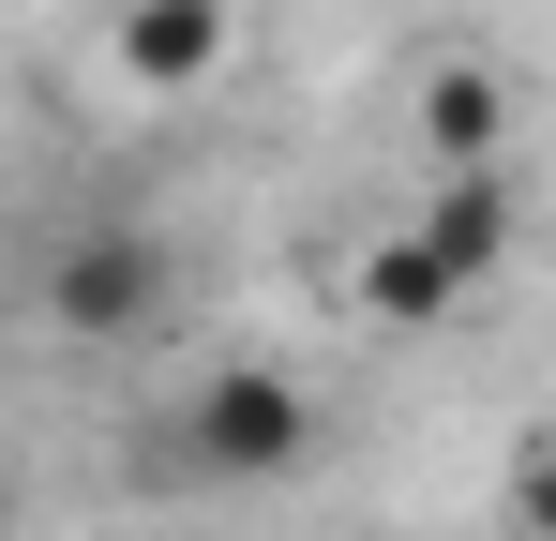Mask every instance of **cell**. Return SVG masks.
<instances>
[{
  "mask_svg": "<svg viewBox=\"0 0 556 541\" xmlns=\"http://www.w3.org/2000/svg\"><path fill=\"white\" fill-rule=\"evenodd\" d=\"M241 46V0H121V76L136 90H211Z\"/></svg>",
  "mask_w": 556,
  "mask_h": 541,
  "instance_id": "obj_4",
  "label": "cell"
},
{
  "mask_svg": "<svg viewBox=\"0 0 556 541\" xmlns=\"http://www.w3.org/2000/svg\"><path fill=\"white\" fill-rule=\"evenodd\" d=\"M496 136H511V90L481 76V61H437L421 76V151L437 166H496Z\"/></svg>",
  "mask_w": 556,
  "mask_h": 541,
  "instance_id": "obj_5",
  "label": "cell"
},
{
  "mask_svg": "<svg viewBox=\"0 0 556 541\" xmlns=\"http://www.w3.org/2000/svg\"><path fill=\"white\" fill-rule=\"evenodd\" d=\"M496 256H511V180L496 166H437V196L391 241H362V316L376 331H437V316H466L496 286Z\"/></svg>",
  "mask_w": 556,
  "mask_h": 541,
  "instance_id": "obj_1",
  "label": "cell"
},
{
  "mask_svg": "<svg viewBox=\"0 0 556 541\" xmlns=\"http://www.w3.org/2000/svg\"><path fill=\"white\" fill-rule=\"evenodd\" d=\"M151 541H181V527H151Z\"/></svg>",
  "mask_w": 556,
  "mask_h": 541,
  "instance_id": "obj_6",
  "label": "cell"
},
{
  "mask_svg": "<svg viewBox=\"0 0 556 541\" xmlns=\"http://www.w3.org/2000/svg\"><path fill=\"white\" fill-rule=\"evenodd\" d=\"M166 286H181V256H166L151 226H76V241L46 256V331H61V347H136V331L166 316Z\"/></svg>",
  "mask_w": 556,
  "mask_h": 541,
  "instance_id": "obj_3",
  "label": "cell"
},
{
  "mask_svg": "<svg viewBox=\"0 0 556 541\" xmlns=\"http://www.w3.org/2000/svg\"><path fill=\"white\" fill-rule=\"evenodd\" d=\"M166 451H181L195 481H301L316 466V391L286 376V361H211L181 391V422H166Z\"/></svg>",
  "mask_w": 556,
  "mask_h": 541,
  "instance_id": "obj_2",
  "label": "cell"
},
{
  "mask_svg": "<svg viewBox=\"0 0 556 541\" xmlns=\"http://www.w3.org/2000/svg\"><path fill=\"white\" fill-rule=\"evenodd\" d=\"M0 541H15V527H0Z\"/></svg>",
  "mask_w": 556,
  "mask_h": 541,
  "instance_id": "obj_7",
  "label": "cell"
}]
</instances>
